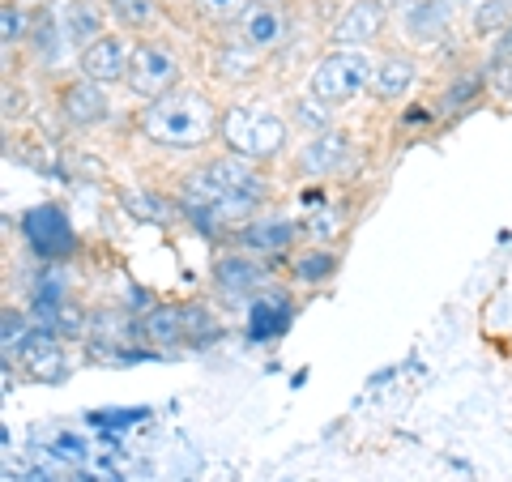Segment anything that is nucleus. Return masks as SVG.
<instances>
[{"mask_svg":"<svg viewBox=\"0 0 512 482\" xmlns=\"http://www.w3.org/2000/svg\"><path fill=\"white\" fill-rule=\"evenodd\" d=\"M380 5H384V9H389V5H410V0H380Z\"/></svg>","mask_w":512,"mask_h":482,"instance_id":"nucleus-35","label":"nucleus"},{"mask_svg":"<svg viewBox=\"0 0 512 482\" xmlns=\"http://www.w3.org/2000/svg\"><path fill=\"white\" fill-rule=\"evenodd\" d=\"M137 342L150 350H180L188 346V312L184 303H150L146 312H137Z\"/></svg>","mask_w":512,"mask_h":482,"instance_id":"nucleus-12","label":"nucleus"},{"mask_svg":"<svg viewBox=\"0 0 512 482\" xmlns=\"http://www.w3.org/2000/svg\"><path fill=\"white\" fill-rule=\"evenodd\" d=\"M419 60H414L410 52H389L384 60H376V73H372V86H367V94H372L376 103H402L406 94L414 90V82H419Z\"/></svg>","mask_w":512,"mask_h":482,"instance_id":"nucleus-17","label":"nucleus"},{"mask_svg":"<svg viewBox=\"0 0 512 482\" xmlns=\"http://www.w3.org/2000/svg\"><path fill=\"white\" fill-rule=\"evenodd\" d=\"M210 73L218 77V82H227V86H248L252 77L261 73V52H252V47H244V43L231 35V39L214 52Z\"/></svg>","mask_w":512,"mask_h":482,"instance_id":"nucleus-21","label":"nucleus"},{"mask_svg":"<svg viewBox=\"0 0 512 482\" xmlns=\"http://www.w3.org/2000/svg\"><path fill=\"white\" fill-rule=\"evenodd\" d=\"M342 269V256L325 248V244H312V248H299L286 256V273H291V282L303 286V291H320V286H329L338 278Z\"/></svg>","mask_w":512,"mask_h":482,"instance_id":"nucleus-19","label":"nucleus"},{"mask_svg":"<svg viewBox=\"0 0 512 482\" xmlns=\"http://www.w3.org/2000/svg\"><path fill=\"white\" fill-rule=\"evenodd\" d=\"M128 64H133V43L124 35H99L90 47H82L77 73L90 77V82H99V86H116L128 77Z\"/></svg>","mask_w":512,"mask_h":482,"instance_id":"nucleus-11","label":"nucleus"},{"mask_svg":"<svg viewBox=\"0 0 512 482\" xmlns=\"http://www.w3.org/2000/svg\"><path fill=\"white\" fill-rule=\"evenodd\" d=\"M495 60H508L512 64V22L500 30V39H495Z\"/></svg>","mask_w":512,"mask_h":482,"instance_id":"nucleus-33","label":"nucleus"},{"mask_svg":"<svg viewBox=\"0 0 512 482\" xmlns=\"http://www.w3.org/2000/svg\"><path fill=\"white\" fill-rule=\"evenodd\" d=\"M180 205H210V210L227 222L231 235L244 227L252 214H261L269 201V180L265 171L239 154H210L180 180Z\"/></svg>","mask_w":512,"mask_h":482,"instance_id":"nucleus-1","label":"nucleus"},{"mask_svg":"<svg viewBox=\"0 0 512 482\" xmlns=\"http://www.w3.org/2000/svg\"><path fill=\"white\" fill-rule=\"evenodd\" d=\"M222 111L205 90L197 86H175L163 99L141 103L137 111V133L158 150L171 154H201L210 141H218Z\"/></svg>","mask_w":512,"mask_h":482,"instance_id":"nucleus-2","label":"nucleus"},{"mask_svg":"<svg viewBox=\"0 0 512 482\" xmlns=\"http://www.w3.org/2000/svg\"><path fill=\"white\" fill-rule=\"evenodd\" d=\"M56 333L64 342H73V337H86L90 333V316L82 308H73V303H60L56 308Z\"/></svg>","mask_w":512,"mask_h":482,"instance_id":"nucleus-30","label":"nucleus"},{"mask_svg":"<svg viewBox=\"0 0 512 482\" xmlns=\"http://www.w3.org/2000/svg\"><path fill=\"white\" fill-rule=\"evenodd\" d=\"M372 73L376 60L367 56V47H333V52H325L312 64L308 94L325 107H346L372 86Z\"/></svg>","mask_w":512,"mask_h":482,"instance_id":"nucleus-4","label":"nucleus"},{"mask_svg":"<svg viewBox=\"0 0 512 482\" xmlns=\"http://www.w3.org/2000/svg\"><path fill=\"white\" fill-rule=\"evenodd\" d=\"M384 22H389V9L380 0H350V5L338 13L329 39L333 47H367L384 35Z\"/></svg>","mask_w":512,"mask_h":482,"instance_id":"nucleus-14","label":"nucleus"},{"mask_svg":"<svg viewBox=\"0 0 512 482\" xmlns=\"http://www.w3.org/2000/svg\"><path fill=\"white\" fill-rule=\"evenodd\" d=\"M47 448H52V457H60V461H86L90 457V448H86L82 436H56Z\"/></svg>","mask_w":512,"mask_h":482,"instance_id":"nucleus-32","label":"nucleus"},{"mask_svg":"<svg viewBox=\"0 0 512 482\" xmlns=\"http://www.w3.org/2000/svg\"><path fill=\"white\" fill-rule=\"evenodd\" d=\"M60 342H64V337H60L56 329L39 325L35 333H30L26 350H22V367H26V372L35 376V380H43V384H60V380H69V363H64Z\"/></svg>","mask_w":512,"mask_h":482,"instance_id":"nucleus-18","label":"nucleus"},{"mask_svg":"<svg viewBox=\"0 0 512 482\" xmlns=\"http://www.w3.org/2000/svg\"><path fill=\"white\" fill-rule=\"evenodd\" d=\"M30 333H35V329H30V316L22 308H5V312H0V350H5L9 363H13V355L22 359Z\"/></svg>","mask_w":512,"mask_h":482,"instance_id":"nucleus-24","label":"nucleus"},{"mask_svg":"<svg viewBox=\"0 0 512 482\" xmlns=\"http://www.w3.org/2000/svg\"><path fill=\"white\" fill-rule=\"evenodd\" d=\"M286 35H291V18H286L282 0H252V5L244 9V18L235 22V39L252 47V52H274V47L286 43Z\"/></svg>","mask_w":512,"mask_h":482,"instance_id":"nucleus-9","label":"nucleus"},{"mask_svg":"<svg viewBox=\"0 0 512 482\" xmlns=\"http://www.w3.org/2000/svg\"><path fill=\"white\" fill-rule=\"evenodd\" d=\"M192 5H197V13L210 26H235L252 0H192Z\"/></svg>","mask_w":512,"mask_h":482,"instance_id":"nucleus-28","label":"nucleus"},{"mask_svg":"<svg viewBox=\"0 0 512 482\" xmlns=\"http://www.w3.org/2000/svg\"><path fill=\"white\" fill-rule=\"evenodd\" d=\"M453 22V0H410L402 5V35L414 47H436Z\"/></svg>","mask_w":512,"mask_h":482,"instance_id":"nucleus-16","label":"nucleus"},{"mask_svg":"<svg viewBox=\"0 0 512 482\" xmlns=\"http://www.w3.org/2000/svg\"><path fill=\"white\" fill-rule=\"evenodd\" d=\"M56 103H60V116L69 120L73 128H99V124L111 116L107 90H103L99 82H90V77H82V73H77L73 82L60 86Z\"/></svg>","mask_w":512,"mask_h":482,"instance_id":"nucleus-13","label":"nucleus"},{"mask_svg":"<svg viewBox=\"0 0 512 482\" xmlns=\"http://www.w3.org/2000/svg\"><path fill=\"white\" fill-rule=\"evenodd\" d=\"M18 231H22V244L39 256V261L56 265L64 256L77 252V231H73V218L64 214V205L56 201H43V205H30L18 218Z\"/></svg>","mask_w":512,"mask_h":482,"instance_id":"nucleus-5","label":"nucleus"},{"mask_svg":"<svg viewBox=\"0 0 512 482\" xmlns=\"http://www.w3.org/2000/svg\"><path fill=\"white\" fill-rule=\"evenodd\" d=\"M218 141L227 154H239L248 163L265 167L274 158L286 154V141H291V128L278 111H269L261 103H231L222 111V124H218Z\"/></svg>","mask_w":512,"mask_h":482,"instance_id":"nucleus-3","label":"nucleus"},{"mask_svg":"<svg viewBox=\"0 0 512 482\" xmlns=\"http://www.w3.org/2000/svg\"><path fill=\"white\" fill-rule=\"evenodd\" d=\"M30 26H35V13H30V9L13 5V0H5V5H0V43H5V52H13L18 43L26 47Z\"/></svg>","mask_w":512,"mask_h":482,"instance_id":"nucleus-26","label":"nucleus"},{"mask_svg":"<svg viewBox=\"0 0 512 482\" xmlns=\"http://www.w3.org/2000/svg\"><path fill=\"white\" fill-rule=\"evenodd\" d=\"M180 77H184L180 56H175L163 39H146V43L133 47V64H128L124 86L133 90L137 99L150 103V99H163V94H171L175 86H184Z\"/></svg>","mask_w":512,"mask_h":482,"instance_id":"nucleus-6","label":"nucleus"},{"mask_svg":"<svg viewBox=\"0 0 512 482\" xmlns=\"http://www.w3.org/2000/svg\"><path fill=\"white\" fill-rule=\"evenodd\" d=\"M107 9L124 30H150L158 22V0H107Z\"/></svg>","mask_w":512,"mask_h":482,"instance_id":"nucleus-27","label":"nucleus"},{"mask_svg":"<svg viewBox=\"0 0 512 482\" xmlns=\"http://www.w3.org/2000/svg\"><path fill=\"white\" fill-rule=\"evenodd\" d=\"M22 482H56V478H52V474H43V470H35V474H26Z\"/></svg>","mask_w":512,"mask_h":482,"instance_id":"nucleus-34","label":"nucleus"},{"mask_svg":"<svg viewBox=\"0 0 512 482\" xmlns=\"http://www.w3.org/2000/svg\"><path fill=\"white\" fill-rule=\"evenodd\" d=\"M295 320V299L282 291V286H269V291L248 299V342L252 346H269L291 329Z\"/></svg>","mask_w":512,"mask_h":482,"instance_id":"nucleus-10","label":"nucleus"},{"mask_svg":"<svg viewBox=\"0 0 512 482\" xmlns=\"http://www.w3.org/2000/svg\"><path fill=\"white\" fill-rule=\"evenodd\" d=\"M150 410H141V406H133V410H107V414H90V427H99V431H124V427H133V423H141Z\"/></svg>","mask_w":512,"mask_h":482,"instance_id":"nucleus-31","label":"nucleus"},{"mask_svg":"<svg viewBox=\"0 0 512 482\" xmlns=\"http://www.w3.org/2000/svg\"><path fill=\"white\" fill-rule=\"evenodd\" d=\"M512 22V0H478L474 5V35L478 39H500V30Z\"/></svg>","mask_w":512,"mask_h":482,"instance_id":"nucleus-25","label":"nucleus"},{"mask_svg":"<svg viewBox=\"0 0 512 482\" xmlns=\"http://www.w3.org/2000/svg\"><path fill=\"white\" fill-rule=\"evenodd\" d=\"M350 158V137L338 133V128H325V133H312L303 141V150L295 154V167L303 180H329L338 175Z\"/></svg>","mask_w":512,"mask_h":482,"instance_id":"nucleus-15","label":"nucleus"},{"mask_svg":"<svg viewBox=\"0 0 512 482\" xmlns=\"http://www.w3.org/2000/svg\"><path fill=\"white\" fill-rule=\"evenodd\" d=\"M483 90H487V69H461V73L448 77V86L440 90L436 111L444 120H453V116L470 111L478 99H483Z\"/></svg>","mask_w":512,"mask_h":482,"instance_id":"nucleus-22","label":"nucleus"},{"mask_svg":"<svg viewBox=\"0 0 512 482\" xmlns=\"http://www.w3.org/2000/svg\"><path fill=\"white\" fill-rule=\"evenodd\" d=\"M210 282L222 299H252L269 291V265L265 256L256 252H244V248H231V252H218L214 265H210Z\"/></svg>","mask_w":512,"mask_h":482,"instance_id":"nucleus-7","label":"nucleus"},{"mask_svg":"<svg viewBox=\"0 0 512 482\" xmlns=\"http://www.w3.org/2000/svg\"><path fill=\"white\" fill-rule=\"evenodd\" d=\"M64 35H69V43L77 47H90L99 35H107L103 30V13L99 5H90V0H69V9H64Z\"/></svg>","mask_w":512,"mask_h":482,"instance_id":"nucleus-23","label":"nucleus"},{"mask_svg":"<svg viewBox=\"0 0 512 482\" xmlns=\"http://www.w3.org/2000/svg\"><path fill=\"white\" fill-rule=\"evenodd\" d=\"M342 227V218L333 205H320V210H308V218H303V235L316 239V244H325V239H333Z\"/></svg>","mask_w":512,"mask_h":482,"instance_id":"nucleus-29","label":"nucleus"},{"mask_svg":"<svg viewBox=\"0 0 512 482\" xmlns=\"http://www.w3.org/2000/svg\"><path fill=\"white\" fill-rule=\"evenodd\" d=\"M299 235H303V222H295V218H286V214H252L231 239H235V248L256 252V256H265L269 261V256L291 252L299 244Z\"/></svg>","mask_w":512,"mask_h":482,"instance_id":"nucleus-8","label":"nucleus"},{"mask_svg":"<svg viewBox=\"0 0 512 482\" xmlns=\"http://www.w3.org/2000/svg\"><path fill=\"white\" fill-rule=\"evenodd\" d=\"M64 47H69V35H64V22L52 18V9H35V26H30V39H26V52L39 69L52 73L56 64L64 60Z\"/></svg>","mask_w":512,"mask_h":482,"instance_id":"nucleus-20","label":"nucleus"}]
</instances>
